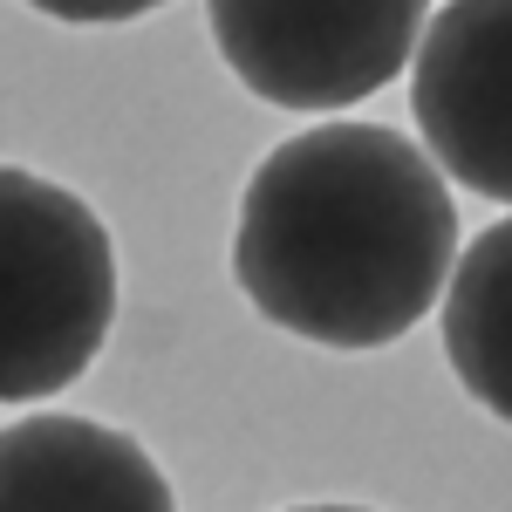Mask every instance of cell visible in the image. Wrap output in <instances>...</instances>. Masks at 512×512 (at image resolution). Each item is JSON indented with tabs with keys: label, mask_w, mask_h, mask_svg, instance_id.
I'll return each instance as SVG.
<instances>
[{
	"label": "cell",
	"mask_w": 512,
	"mask_h": 512,
	"mask_svg": "<svg viewBox=\"0 0 512 512\" xmlns=\"http://www.w3.org/2000/svg\"><path fill=\"white\" fill-rule=\"evenodd\" d=\"M451 260L444 171L390 123H315L274 144L239 192V294L321 349L403 342L437 308Z\"/></svg>",
	"instance_id": "cell-1"
},
{
	"label": "cell",
	"mask_w": 512,
	"mask_h": 512,
	"mask_svg": "<svg viewBox=\"0 0 512 512\" xmlns=\"http://www.w3.org/2000/svg\"><path fill=\"white\" fill-rule=\"evenodd\" d=\"M117 321L110 226L69 185L0 164V403L69 390Z\"/></svg>",
	"instance_id": "cell-2"
},
{
	"label": "cell",
	"mask_w": 512,
	"mask_h": 512,
	"mask_svg": "<svg viewBox=\"0 0 512 512\" xmlns=\"http://www.w3.org/2000/svg\"><path fill=\"white\" fill-rule=\"evenodd\" d=\"M431 0H205L212 41L260 103L349 110L417 55Z\"/></svg>",
	"instance_id": "cell-3"
},
{
	"label": "cell",
	"mask_w": 512,
	"mask_h": 512,
	"mask_svg": "<svg viewBox=\"0 0 512 512\" xmlns=\"http://www.w3.org/2000/svg\"><path fill=\"white\" fill-rule=\"evenodd\" d=\"M424 151L465 192L512 205V0H444L410 55Z\"/></svg>",
	"instance_id": "cell-4"
},
{
	"label": "cell",
	"mask_w": 512,
	"mask_h": 512,
	"mask_svg": "<svg viewBox=\"0 0 512 512\" xmlns=\"http://www.w3.org/2000/svg\"><path fill=\"white\" fill-rule=\"evenodd\" d=\"M0 512H178V499L130 431L41 410L0 431Z\"/></svg>",
	"instance_id": "cell-5"
},
{
	"label": "cell",
	"mask_w": 512,
	"mask_h": 512,
	"mask_svg": "<svg viewBox=\"0 0 512 512\" xmlns=\"http://www.w3.org/2000/svg\"><path fill=\"white\" fill-rule=\"evenodd\" d=\"M444 355L478 410L512 424V219L451 260L444 280Z\"/></svg>",
	"instance_id": "cell-6"
},
{
	"label": "cell",
	"mask_w": 512,
	"mask_h": 512,
	"mask_svg": "<svg viewBox=\"0 0 512 512\" xmlns=\"http://www.w3.org/2000/svg\"><path fill=\"white\" fill-rule=\"evenodd\" d=\"M35 14H55V21H76V28H110V21H137L164 0H28Z\"/></svg>",
	"instance_id": "cell-7"
},
{
	"label": "cell",
	"mask_w": 512,
	"mask_h": 512,
	"mask_svg": "<svg viewBox=\"0 0 512 512\" xmlns=\"http://www.w3.org/2000/svg\"><path fill=\"white\" fill-rule=\"evenodd\" d=\"M294 512H369V506H294Z\"/></svg>",
	"instance_id": "cell-8"
}]
</instances>
